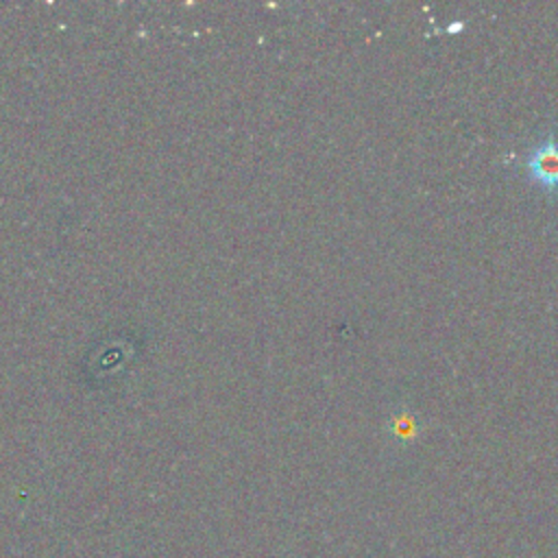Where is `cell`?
Listing matches in <instances>:
<instances>
[{"label": "cell", "instance_id": "6da1fadb", "mask_svg": "<svg viewBox=\"0 0 558 558\" xmlns=\"http://www.w3.org/2000/svg\"><path fill=\"white\" fill-rule=\"evenodd\" d=\"M525 168L534 181L547 190L558 187V137L547 135L525 159Z\"/></svg>", "mask_w": 558, "mask_h": 558}, {"label": "cell", "instance_id": "7a4b0ae2", "mask_svg": "<svg viewBox=\"0 0 558 558\" xmlns=\"http://www.w3.org/2000/svg\"><path fill=\"white\" fill-rule=\"evenodd\" d=\"M390 427L392 432L399 436V438H410L414 432H416V418L408 412H401L397 416H392L390 421Z\"/></svg>", "mask_w": 558, "mask_h": 558}]
</instances>
